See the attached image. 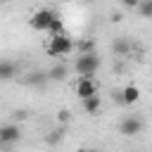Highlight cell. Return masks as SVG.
Returning a JSON list of instances; mask_svg holds the SVG:
<instances>
[{"label":"cell","instance_id":"cell-1","mask_svg":"<svg viewBox=\"0 0 152 152\" xmlns=\"http://www.w3.org/2000/svg\"><path fill=\"white\" fill-rule=\"evenodd\" d=\"M74 69H76L78 76H93V74L100 69V57H97V52L78 55L76 62H74Z\"/></svg>","mask_w":152,"mask_h":152},{"label":"cell","instance_id":"cell-2","mask_svg":"<svg viewBox=\"0 0 152 152\" xmlns=\"http://www.w3.org/2000/svg\"><path fill=\"white\" fill-rule=\"evenodd\" d=\"M71 50H74V40H71L66 33H62V36H52V38H50V43H48V52H50L52 57L69 55Z\"/></svg>","mask_w":152,"mask_h":152},{"label":"cell","instance_id":"cell-3","mask_svg":"<svg viewBox=\"0 0 152 152\" xmlns=\"http://www.w3.org/2000/svg\"><path fill=\"white\" fill-rule=\"evenodd\" d=\"M55 19V12L52 10H48V7H43V10H38V12H33L31 14V19H28V26L33 28V31H48V26H50V21Z\"/></svg>","mask_w":152,"mask_h":152},{"label":"cell","instance_id":"cell-4","mask_svg":"<svg viewBox=\"0 0 152 152\" xmlns=\"http://www.w3.org/2000/svg\"><path fill=\"white\" fill-rule=\"evenodd\" d=\"M74 93H76L81 100H88V97L97 95V83H95L90 76H81V78L76 81V86H74Z\"/></svg>","mask_w":152,"mask_h":152},{"label":"cell","instance_id":"cell-5","mask_svg":"<svg viewBox=\"0 0 152 152\" xmlns=\"http://www.w3.org/2000/svg\"><path fill=\"white\" fill-rule=\"evenodd\" d=\"M21 140V128L17 126V124H5V126H0V145L2 147H10V145H14V142H19Z\"/></svg>","mask_w":152,"mask_h":152},{"label":"cell","instance_id":"cell-6","mask_svg":"<svg viewBox=\"0 0 152 152\" xmlns=\"http://www.w3.org/2000/svg\"><path fill=\"white\" fill-rule=\"evenodd\" d=\"M119 133L126 135V138H133V135L142 133V121H140L138 116H126V119L121 121V126H119Z\"/></svg>","mask_w":152,"mask_h":152},{"label":"cell","instance_id":"cell-7","mask_svg":"<svg viewBox=\"0 0 152 152\" xmlns=\"http://www.w3.org/2000/svg\"><path fill=\"white\" fill-rule=\"evenodd\" d=\"M116 97H119L124 104H135V102L140 100V88L131 83V86H126L121 93H116Z\"/></svg>","mask_w":152,"mask_h":152},{"label":"cell","instance_id":"cell-8","mask_svg":"<svg viewBox=\"0 0 152 152\" xmlns=\"http://www.w3.org/2000/svg\"><path fill=\"white\" fill-rule=\"evenodd\" d=\"M17 74H19V64L7 62V59H0V81H12Z\"/></svg>","mask_w":152,"mask_h":152},{"label":"cell","instance_id":"cell-9","mask_svg":"<svg viewBox=\"0 0 152 152\" xmlns=\"http://www.w3.org/2000/svg\"><path fill=\"white\" fill-rule=\"evenodd\" d=\"M112 50H114V55H128L131 52V40L128 38H114V43H112Z\"/></svg>","mask_w":152,"mask_h":152},{"label":"cell","instance_id":"cell-10","mask_svg":"<svg viewBox=\"0 0 152 152\" xmlns=\"http://www.w3.org/2000/svg\"><path fill=\"white\" fill-rule=\"evenodd\" d=\"M26 83L33 86V88H45V86H48V76H45L43 71H33V74L26 76Z\"/></svg>","mask_w":152,"mask_h":152},{"label":"cell","instance_id":"cell-11","mask_svg":"<svg viewBox=\"0 0 152 152\" xmlns=\"http://www.w3.org/2000/svg\"><path fill=\"white\" fill-rule=\"evenodd\" d=\"M100 107H102L100 95H93V97L83 100V112H86V114H97V112H100Z\"/></svg>","mask_w":152,"mask_h":152},{"label":"cell","instance_id":"cell-12","mask_svg":"<svg viewBox=\"0 0 152 152\" xmlns=\"http://www.w3.org/2000/svg\"><path fill=\"white\" fill-rule=\"evenodd\" d=\"M45 76H48V81H64L66 78V66L64 64H55Z\"/></svg>","mask_w":152,"mask_h":152},{"label":"cell","instance_id":"cell-13","mask_svg":"<svg viewBox=\"0 0 152 152\" xmlns=\"http://www.w3.org/2000/svg\"><path fill=\"white\" fill-rule=\"evenodd\" d=\"M74 48L81 52V55H88V52H95V40L93 38H86V40H76Z\"/></svg>","mask_w":152,"mask_h":152},{"label":"cell","instance_id":"cell-14","mask_svg":"<svg viewBox=\"0 0 152 152\" xmlns=\"http://www.w3.org/2000/svg\"><path fill=\"white\" fill-rule=\"evenodd\" d=\"M48 33H52V36H62L64 33V24H62V19L55 14V19L50 21V26H48Z\"/></svg>","mask_w":152,"mask_h":152},{"label":"cell","instance_id":"cell-15","mask_svg":"<svg viewBox=\"0 0 152 152\" xmlns=\"http://www.w3.org/2000/svg\"><path fill=\"white\" fill-rule=\"evenodd\" d=\"M62 138H64L62 128H52V131L45 135V142H48V145H57V142H62Z\"/></svg>","mask_w":152,"mask_h":152},{"label":"cell","instance_id":"cell-16","mask_svg":"<svg viewBox=\"0 0 152 152\" xmlns=\"http://www.w3.org/2000/svg\"><path fill=\"white\" fill-rule=\"evenodd\" d=\"M138 12H140V17H152V0H140L138 2V7H135Z\"/></svg>","mask_w":152,"mask_h":152},{"label":"cell","instance_id":"cell-17","mask_svg":"<svg viewBox=\"0 0 152 152\" xmlns=\"http://www.w3.org/2000/svg\"><path fill=\"white\" fill-rule=\"evenodd\" d=\"M138 2H140V0H121V5H124V7H128V10H135V7H138Z\"/></svg>","mask_w":152,"mask_h":152},{"label":"cell","instance_id":"cell-18","mask_svg":"<svg viewBox=\"0 0 152 152\" xmlns=\"http://www.w3.org/2000/svg\"><path fill=\"white\" fill-rule=\"evenodd\" d=\"M59 121H62V124H66V121H69V112H66V109H64V112H59Z\"/></svg>","mask_w":152,"mask_h":152},{"label":"cell","instance_id":"cell-19","mask_svg":"<svg viewBox=\"0 0 152 152\" xmlns=\"http://www.w3.org/2000/svg\"><path fill=\"white\" fill-rule=\"evenodd\" d=\"M83 152H100V150H95V147H90V150H83Z\"/></svg>","mask_w":152,"mask_h":152},{"label":"cell","instance_id":"cell-20","mask_svg":"<svg viewBox=\"0 0 152 152\" xmlns=\"http://www.w3.org/2000/svg\"><path fill=\"white\" fill-rule=\"evenodd\" d=\"M7 2H10V0H0V5H7Z\"/></svg>","mask_w":152,"mask_h":152}]
</instances>
